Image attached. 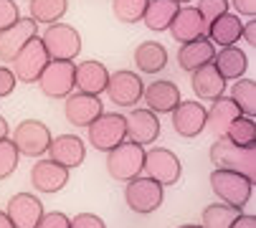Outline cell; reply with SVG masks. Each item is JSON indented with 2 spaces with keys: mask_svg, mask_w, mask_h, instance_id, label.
Listing matches in <instances>:
<instances>
[{
  "mask_svg": "<svg viewBox=\"0 0 256 228\" xmlns=\"http://www.w3.org/2000/svg\"><path fill=\"white\" fill-rule=\"evenodd\" d=\"M8 132H10V127H8L6 117H0V140H6V137H8Z\"/></svg>",
  "mask_w": 256,
  "mask_h": 228,
  "instance_id": "obj_43",
  "label": "cell"
},
{
  "mask_svg": "<svg viewBox=\"0 0 256 228\" xmlns=\"http://www.w3.org/2000/svg\"><path fill=\"white\" fill-rule=\"evenodd\" d=\"M0 228H13V223H10V218L6 216V210H0Z\"/></svg>",
  "mask_w": 256,
  "mask_h": 228,
  "instance_id": "obj_44",
  "label": "cell"
},
{
  "mask_svg": "<svg viewBox=\"0 0 256 228\" xmlns=\"http://www.w3.org/2000/svg\"><path fill=\"white\" fill-rule=\"evenodd\" d=\"M20 18V10L16 6V0H0V30L10 28Z\"/></svg>",
  "mask_w": 256,
  "mask_h": 228,
  "instance_id": "obj_36",
  "label": "cell"
},
{
  "mask_svg": "<svg viewBox=\"0 0 256 228\" xmlns=\"http://www.w3.org/2000/svg\"><path fill=\"white\" fill-rule=\"evenodd\" d=\"M74 61H48L36 82L41 84V94L46 99H66L74 92Z\"/></svg>",
  "mask_w": 256,
  "mask_h": 228,
  "instance_id": "obj_10",
  "label": "cell"
},
{
  "mask_svg": "<svg viewBox=\"0 0 256 228\" xmlns=\"http://www.w3.org/2000/svg\"><path fill=\"white\" fill-rule=\"evenodd\" d=\"M180 228H200L198 223H186V226H180Z\"/></svg>",
  "mask_w": 256,
  "mask_h": 228,
  "instance_id": "obj_45",
  "label": "cell"
},
{
  "mask_svg": "<svg viewBox=\"0 0 256 228\" xmlns=\"http://www.w3.org/2000/svg\"><path fill=\"white\" fill-rule=\"evenodd\" d=\"M106 96L112 104L122 106V109H130L134 106L137 102H142V92H144V84H142V76L134 74V71H114L109 74V82L104 86Z\"/></svg>",
  "mask_w": 256,
  "mask_h": 228,
  "instance_id": "obj_11",
  "label": "cell"
},
{
  "mask_svg": "<svg viewBox=\"0 0 256 228\" xmlns=\"http://www.w3.org/2000/svg\"><path fill=\"white\" fill-rule=\"evenodd\" d=\"M231 228H256V216H244V210L236 216V220L231 223Z\"/></svg>",
  "mask_w": 256,
  "mask_h": 228,
  "instance_id": "obj_42",
  "label": "cell"
},
{
  "mask_svg": "<svg viewBox=\"0 0 256 228\" xmlns=\"http://www.w3.org/2000/svg\"><path fill=\"white\" fill-rule=\"evenodd\" d=\"M216 56V46L208 41V36H200L196 41H188V44H180L178 48V66L182 71H196L206 64H210Z\"/></svg>",
  "mask_w": 256,
  "mask_h": 228,
  "instance_id": "obj_24",
  "label": "cell"
},
{
  "mask_svg": "<svg viewBox=\"0 0 256 228\" xmlns=\"http://www.w3.org/2000/svg\"><path fill=\"white\" fill-rule=\"evenodd\" d=\"M144 175L152 178L155 182H160L162 188L180 182L182 175V165L178 160V155L168 147H152V150H144Z\"/></svg>",
  "mask_w": 256,
  "mask_h": 228,
  "instance_id": "obj_9",
  "label": "cell"
},
{
  "mask_svg": "<svg viewBox=\"0 0 256 228\" xmlns=\"http://www.w3.org/2000/svg\"><path fill=\"white\" fill-rule=\"evenodd\" d=\"M38 228H71V218L61 210H54V213H44L41 220H38Z\"/></svg>",
  "mask_w": 256,
  "mask_h": 228,
  "instance_id": "obj_37",
  "label": "cell"
},
{
  "mask_svg": "<svg viewBox=\"0 0 256 228\" xmlns=\"http://www.w3.org/2000/svg\"><path fill=\"white\" fill-rule=\"evenodd\" d=\"M140 74H160L168 66V48L158 41H142L132 56Z\"/></svg>",
  "mask_w": 256,
  "mask_h": 228,
  "instance_id": "obj_26",
  "label": "cell"
},
{
  "mask_svg": "<svg viewBox=\"0 0 256 228\" xmlns=\"http://www.w3.org/2000/svg\"><path fill=\"white\" fill-rule=\"evenodd\" d=\"M175 3H178V6H188V3H190V0H175Z\"/></svg>",
  "mask_w": 256,
  "mask_h": 228,
  "instance_id": "obj_46",
  "label": "cell"
},
{
  "mask_svg": "<svg viewBox=\"0 0 256 228\" xmlns=\"http://www.w3.org/2000/svg\"><path fill=\"white\" fill-rule=\"evenodd\" d=\"M124 122H127V140L130 142H137L142 147L158 142L160 122H158L155 112H150V109H132V114L124 117Z\"/></svg>",
  "mask_w": 256,
  "mask_h": 228,
  "instance_id": "obj_18",
  "label": "cell"
},
{
  "mask_svg": "<svg viewBox=\"0 0 256 228\" xmlns=\"http://www.w3.org/2000/svg\"><path fill=\"white\" fill-rule=\"evenodd\" d=\"M68 10V0H28V18L36 23H58Z\"/></svg>",
  "mask_w": 256,
  "mask_h": 228,
  "instance_id": "obj_29",
  "label": "cell"
},
{
  "mask_svg": "<svg viewBox=\"0 0 256 228\" xmlns=\"http://www.w3.org/2000/svg\"><path fill=\"white\" fill-rule=\"evenodd\" d=\"M170 114H172V130L186 140H193L206 130V106H203V102H186L182 99Z\"/></svg>",
  "mask_w": 256,
  "mask_h": 228,
  "instance_id": "obj_13",
  "label": "cell"
},
{
  "mask_svg": "<svg viewBox=\"0 0 256 228\" xmlns=\"http://www.w3.org/2000/svg\"><path fill=\"white\" fill-rule=\"evenodd\" d=\"M48 61L51 58H48V54L44 48V41H41L38 36H33L30 41H26V46L13 56V61H10L13 68L10 71L16 76V82H20V84H36Z\"/></svg>",
  "mask_w": 256,
  "mask_h": 228,
  "instance_id": "obj_7",
  "label": "cell"
},
{
  "mask_svg": "<svg viewBox=\"0 0 256 228\" xmlns=\"http://www.w3.org/2000/svg\"><path fill=\"white\" fill-rule=\"evenodd\" d=\"M241 210L226 206V203H210L203 208V220L200 228H231V223L236 220Z\"/></svg>",
  "mask_w": 256,
  "mask_h": 228,
  "instance_id": "obj_32",
  "label": "cell"
},
{
  "mask_svg": "<svg viewBox=\"0 0 256 228\" xmlns=\"http://www.w3.org/2000/svg\"><path fill=\"white\" fill-rule=\"evenodd\" d=\"M231 99H234V104L238 106L241 114L254 117V114H256V82L246 79V76L236 79V84L231 89Z\"/></svg>",
  "mask_w": 256,
  "mask_h": 228,
  "instance_id": "obj_31",
  "label": "cell"
},
{
  "mask_svg": "<svg viewBox=\"0 0 256 228\" xmlns=\"http://www.w3.org/2000/svg\"><path fill=\"white\" fill-rule=\"evenodd\" d=\"M109 82V71L102 61H82L74 68V89L99 96Z\"/></svg>",
  "mask_w": 256,
  "mask_h": 228,
  "instance_id": "obj_23",
  "label": "cell"
},
{
  "mask_svg": "<svg viewBox=\"0 0 256 228\" xmlns=\"http://www.w3.org/2000/svg\"><path fill=\"white\" fill-rule=\"evenodd\" d=\"M13 144L18 150V155L23 158H44L46 155V150L51 144V130L38 122V120H26L20 122L16 130H13Z\"/></svg>",
  "mask_w": 256,
  "mask_h": 228,
  "instance_id": "obj_8",
  "label": "cell"
},
{
  "mask_svg": "<svg viewBox=\"0 0 256 228\" xmlns=\"http://www.w3.org/2000/svg\"><path fill=\"white\" fill-rule=\"evenodd\" d=\"M168 30H170V36H172V41L188 44V41H196V38H200V36L208 33V23L203 20V16H200L198 8H193V6H180Z\"/></svg>",
  "mask_w": 256,
  "mask_h": 228,
  "instance_id": "obj_15",
  "label": "cell"
},
{
  "mask_svg": "<svg viewBox=\"0 0 256 228\" xmlns=\"http://www.w3.org/2000/svg\"><path fill=\"white\" fill-rule=\"evenodd\" d=\"M224 140H228L231 144H238V147H256V122L254 117H246V114H238V117L228 124Z\"/></svg>",
  "mask_w": 256,
  "mask_h": 228,
  "instance_id": "obj_30",
  "label": "cell"
},
{
  "mask_svg": "<svg viewBox=\"0 0 256 228\" xmlns=\"http://www.w3.org/2000/svg\"><path fill=\"white\" fill-rule=\"evenodd\" d=\"M228 6H234L238 16H246V18L256 16V0H228Z\"/></svg>",
  "mask_w": 256,
  "mask_h": 228,
  "instance_id": "obj_40",
  "label": "cell"
},
{
  "mask_svg": "<svg viewBox=\"0 0 256 228\" xmlns=\"http://www.w3.org/2000/svg\"><path fill=\"white\" fill-rule=\"evenodd\" d=\"M18 160H20V155H18L13 140H8V137L0 140V180H6L16 172Z\"/></svg>",
  "mask_w": 256,
  "mask_h": 228,
  "instance_id": "obj_34",
  "label": "cell"
},
{
  "mask_svg": "<svg viewBox=\"0 0 256 228\" xmlns=\"http://www.w3.org/2000/svg\"><path fill=\"white\" fill-rule=\"evenodd\" d=\"M241 30H244V20L234 13H224L216 20L208 23V41L213 46H236V41H241Z\"/></svg>",
  "mask_w": 256,
  "mask_h": 228,
  "instance_id": "obj_25",
  "label": "cell"
},
{
  "mask_svg": "<svg viewBox=\"0 0 256 228\" xmlns=\"http://www.w3.org/2000/svg\"><path fill=\"white\" fill-rule=\"evenodd\" d=\"M102 112H104V104L94 94L71 92L64 99V117H66L68 124H74V127H89Z\"/></svg>",
  "mask_w": 256,
  "mask_h": 228,
  "instance_id": "obj_12",
  "label": "cell"
},
{
  "mask_svg": "<svg viewBox=\"0 0 256 228\" xmlns=\"http://www.w3.org/2000/svg\"><path fill=\"white\" fill-rule=\"evenodd\" d=\"M210 190L216 193V198L236 208V210H244L246 203L251 200V193H254V180H248L246 175L241 172H231V170H213L210 178Z\"/></svg>",
  "mask_w": 256,
  "mask_h": 228,
  "instance_id": "obj_2",
  "label": "cell"
},
{
  "mask_svg": "<svg viewBox=\"0 0 256 228\" xmlns=\"http://www.w3.org/2000/svg\"><path fill=\"white\" fill-rule=\"evenodd\" d=\"M241 38H244V41H246L248 46H256V20H248V23H244Z\"/></svg>",
  "mask_w": 256,
  "mask_h": 228,
  "instance_id": "obj_41",
  "label": "cell"
},
{
  "mask_svg": "<svg viewBox=\"0 0 256 228\" xmlns=\"http://www.w3.org/2000/svg\"><path fill=\"white\" fill-rule=\"evenodd\" d=\"M238 106L234 104L231 96H218L210 102V106H206V130L216 137V140H221L228 130V124L238 117Z\"/></svg>",
  "mask_w": 256,
  "mask_h": 228,
  "instance_id": "obj_22",
  "label": "cell"
},
{
  "mask_svg": "<svg viewBox=\"0 0 256 228\" xmlns=\"http://www.w3.org/2000/svg\"><path fill=\"white\" fill-rule=\"evenodd\" d=\"M190 86H193V94L200 102H213V99L226 94L228 82L224 79L221 74H218V68L210 61V64H206V66H200V68H196L190 74Z\"/></svg>",
  "mask_w": 256,
  "mask_h": 228,
  "instance_id": "obj_20",
  "label": "cell"
},
{
  "mask_svg": "<svg viewBox=\"0 0 256 228\" xmlns=\"http://www.w3.org/2000/svg\"><path fill=\"white\" fill-rule=\"evenodd\" d=\"M210 162L218 170L241 172L256 182V147H238L221 137L210 144Z\"/></svg>",
  "mask_w": 256,
  "mask_h": 228,
  "instance_id": "obj_1",
  "label": "cell"
},
{
  "mask_svg": "<svg viewBox=\"0 0 256 228\" xmlns=\"http://www.w3.org/2000/svg\"><path fill=\"white\" fill-rule=\"evenodd\" d=\"M16 76H13V71L8 68V66H0V99L3 96H10L13 92H16Z\"/></svg>",
  "mask_w": 256,
  "mask_h": 228,
  "instance_id": "obj_39",
  "label": "cell"
},
{
  "mask_svg": "<svg viewBox=\"0 0 256 228\" xmlns=\"http://www.w3.org/2000/svg\"><path fill=\"white\" fill-rule=\"evenodd\" d=\"M196 8L200 10L203 20L210 23V20H216L218 16L228 13V0H198V6H196Z\"/></svg>",
  "mask_w": 256,
  "mask_h": 228,
  "instance_id": "obj_35",
  "label": "cell"
},
{
  "mask_svg": "<svg viewBox=\"0 0 256 228\" xmlns=\"http://www.w3.org/2000/svg\"><path fill=\"white\" fill-rule=\"evenodd\" d=\"M150 0H112V16L120 23H140Z\"/></svg>",
  "mask_w": 256,
  "mask_h": 228,
  "instance_id": "obj_33",
  "label": "cell"
},
{
  "mask_svg": "<svg viewBox=\"0 0 256 228\" xmlns=\"http://www.w3.org/2000/svg\"><path fill=\"white\" fill-rule=\"evenodd\" d=\"M124 200L134 213L150 216L162 206L165 188L160 182H155L152 178H148V175H137V178L127 180V185H124Z\"/></svg>",
  "mask_w": 256,
  "mask_h": 228,
  "instance_id": "obj_6",
  "label": "cell"
},
{
  "mask_svg": "<svg viewBox=\"0 0 256 228\" xmlns=\"http://www.w3.org/2000/svg\"><path fill=\"white\" fill-rule=\"evenodd\" d=\"M66 182H68V168L54 162L51 158L48 160L38 158V162H33V168H30V185L38 190V193H46V196L58 193V190L66 188Z\"/></svg>",
  "mask_w": 256,
  "mask_h": 228,
  "instance_id": "obj_16",
  "label": "cell"
},
{
  "mask_svg": "<svg viewBox=\"0 0 256 228\" xmlns=\"http://www.w3.org/2000/svg\"><path fill=\"white\" fill-rule=\"evenodd\" d=\"M6 216L10 218L13 228H38V220L44 216V203L33 193H16L8 200Z\"/></svg>",
  "mask_w": 256,
  "mask_h": 228,
  "instance_id": "obj_14",
  "label": "cell"
},
{
  "mask_svg": "<svg viewBox=\"0 0 256 228\" xmlns=\"http://www.w3.org/2000/svg\"><path fill=\"white\" fill-rule=\"evenodd\" d=\"M213 66L218 68V74H221L226 82H236L248 68V56L238 46H224L213 56Z\"/></svg>",
  "mask_w": 256,
  "mask_h": 228,
  "instance_id": "obj_27",
  "label": "cell"
},
{
  "mask_svg": "<svg viewBox=\"0 0 256 228\" xmlns=\"http://www.w3.org/2000/svg\"><path fill=\"white\" fill-rule=\"evenodd\" d=\"M33 36H38V23L30 18H18L10 28L0 30V61H13V56L30 41Z\"/></svg>",
  "mask_w": 256,
  "mask_h": 228,
  "instance_id": "obj_17",
  "label": "cell"
},
{
  "mask_svg": "<svg viewBox=\"0 0 256 228\" xmlns=\"http://www.w3.org/2000/svg\"><path fill=\"white\" fill-rule=\"evenodd\" d=\"M71 228H106V223L94 213H79L71 218Z\"/></svg>",
  "mask_w": 256,
  "mask_h": 228,
  "instance_id": "obj_38",
  "label": "cell"
},
{
  "mask_svg": "<svg viewBox=\"0 0 256 228\" xmlns=\"http://www.w3.org/2000/svg\"><path fill=\"white\" fill-rule=\"evenodd\" d=\"M124 140H127V122H124V114L120 112H102L86 127V142L99 152L114 150Z\"/></svg>",
  "mask_w": 256,
  "mask_h": 228,
  "instance_id": "obj_4",
  "label": "cell"
},
{
  "mask_svg": "<svg viewBox=\"0 0 256 228\" xmlns=\"http://www.w3.org/2000/svg\"><path fill=\"white\" fill-rule=\"evenodd\" d=\"M51 61H74L82 54V33L68 23H51L41 36Z\"/></svg>",
  "mask_w": 256,
  "mask_h": 228,
  "instance_id": "obj_5",
  "label": "cell"
},
{
  "mask_svg": "<svg viewBox=\"0 0 256 228\" xmlns=\"http://www.w3.org/2000/svg\"><path fill=\"white\" fill-rule=\"evenodd\" d=\"M144 168V147L137 142H120L114 150L106 152V172L117 182H127L142 175Z\"/></svg>",
  "mask_w": 256,
  "mask_h": 228,
  "instance_id": "obj_3",
  "label": "cell"
},
{
  "mask_svg": "<svg viewBox=\"0 0 256 228\" xmlns=\"http://www.w3.org/2000/svg\"><path fill=\"white\" fill-rule=\"evenodd\" d=\"M178 8L180 6L175 3V0H150L148 10H144V16H142V23L155 33H162V30L170 28Z\"/></svg>",
  "mask_w": 256,
  "mask_h": 228,
  "instance_id": "obj_28",
  "label": "cell"
},
{
  "mask_svg": "<svg viewBox=\"0 0 256 228\" xmlns=\"http://www.w3.org/2000/svg\"><path fill=\"white\" fill-rule=\"evenodd\" d=\"M48 155L54 162L64 165V168H79L86 158V144L82 142V137L76 134H58V137H51V144H48Z\"/></svg>",
  "mask_w": 256,
  "mask_h": 228,
  "instance_id": "obj_19",
  "label": "cell"
},
{
  "mask_svg": "<svg viewBox=\"0 0 256 228\" xmlns=\"http://www.w3.org/2000/svg\"><path fill=\"white\" fill-rule=\"evenodd\" d=\"M142 99H144V104H148L150 112H155V114H170L182 102V94H180V89L172 82L158 79V82L144 86Z\"/></svg>",
  "mask_w": 256,
  "mask_h": 228,
  "instance_id": "obj_21",
  "label": "cell"
}]
</instances>
